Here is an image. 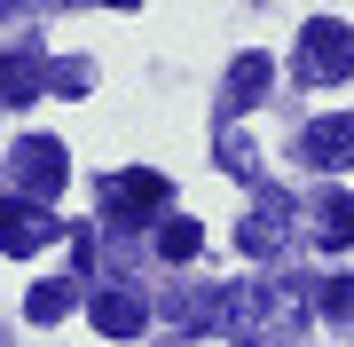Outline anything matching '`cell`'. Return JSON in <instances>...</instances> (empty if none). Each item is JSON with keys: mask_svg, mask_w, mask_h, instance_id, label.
Masks as SVG:
<instances>
[{"mask_svg": "<svg viewBox=\"0 0 354 347\" xmlns=\"http://www.w3.org/2000/svg\"><path fill=\"white\" fill-rule=\"evenodd\" d=\"M165 197H174L165 174H111V181H102V206H111V213H158Z\"/></svg>", "mask_w": 354, "mask_h": 347, "instance_id": "7", "label": "cell"}, {"mask_svg": "<svg viewBox=\"0 0 354 347\" xmlns=\"http://www.w3.org/2000/svg\"><path fill=\"white\" fill-rule=\"evenodd\" d=\"M354 71V32L339 24V16H315V24L299 32V79L307 87H330V79Z\"/></svg>", "mask_w": 354, "mask_h": 347, "instance_id": "1", "label": "cell"}, {"mask_svg": "<svg viewBox=\"0 0 354 347\" xmlns=\"http://www.w3.org/2000/svg\"><path fill=\"white\" fill-rule=\"evenodd\" d=\"M283 197H268V206H252V221H244V253H276L283 244Z\"/></svg>", "mask_w": 354, "mask_h": 347, "instance_id": "11", "label": "cell"}, {"mask_svg": "<svg viewBox=\"0 0 354 347\" xmlns=\"http://www.w3.org/2000/svg\"><path fill=\"white\" fill-rule=\"evenodd\" d=\"M205 253V229H197V221H158V260H174V269H181V260H197Z\"/></svg>", "mask_w": 354, "mask_h": 347, "instance_id": "12", "label": "cell"}, {"mask_svg": "<svg viewBox=\"0 0 354 347\" xmlns=\"http://www.w3.org/2000/svg\"><path fill=\"white\" fill-rule=\"evenodd\" d=\"M102 8H142V0H102Z\"/></svg>", "mask_w": 354, "mask_h": 347, "instance_id": "15", "label": "cell"}, {"mask_svg": "<svg viewBox=\"0 0 354 347\" xmlns=\"http://www.w3.org/2000/svg\"><path fill=\"white\" fill-rule=\"evenodd\" d=\"M315 308L346 323V316H354V276H330V284H315Z\"/></svg>", "mask_w": 354, "mask_h": 347, "instance_id": "14", "label": "cell"}, {"mask_svg": "<svg viewBox=\"0 0 354 347\" xmlns=\"http://www.w3.org/2000/svg\"><path fill=\"white\" fill-rule=\"evenodd\" d=\"M95 87V71L79 64V55H64V64H48V95H87Z\"/></svg>", "mask_w": 354, "mask_h": 347, "instance_id": "13", "label": "cell"}, {"mask_svg": "<svg viewBox=\"0 0 354 347\" xmlns=\"http://www.w3.org/2000/svg\"><path fill=\"white\" fill-rule=\"evenodd\" d=\"M55 229H64V221H55L48 206H39V197H0V253H39V244H55Z\"/></svg>", "mask_w": 354, "mask_h": 347, "instance_id": "3", "label": "cell"}, {"mask_svg": "<svg viewBox=\"0 0 354 347\" xmlns=\"http://www.w3.org/2000/svg\"><path fill=\"white\" fill-rule=\"evenodd\" d=\"M315 244H323V253H346V244H354V197L346 190H323L315 197Z\"/></svg>", "mask_w": 354, "mask_h": 347, "instance_id": "8", "label": "cell"}, {"mask_svg": "<svg viewBox=\"0 0 354 347\" xmlns=\"http://www.w3.org/2000/svg\"><path fill=\"white\" fill-rule=\"evenodd\" d=\"M268 79H276V64H268V55H236V64H228V79H221V111H228V118L252 111L260 95H268Z\"/></svg>", "mask_w": 354, "mask_h": 347, "instance_id": "6", "label": "cell"}, {"mask_svg": "<svg viewBox=\"0 0 354 347\" xmlns=\"http://www.w3.org/2000/svg\"><path fill=\"white\" fill-rule=\"evenodd\" d=\"M48 87V64H32V55H0V103H32V95Z\"/></svg>", "mask_w": 354, "mask_h": 347, "instance_id": "9", "label": "cell"}, {"mask_svg": "<svg viewBox=\"0 0 354 347\" xmlns=\"http://www.w3.org/2000/svg\"><path fill=\"white\" fill-rule=\"evenodd\" d=\"M299 158L307 166H354V111H339V118H315V127L299 134Z\"/></svg>", "mask_w": 354, "mask_h": 347, "instance_id": "4", "label": "cell"}, {"mask_svg": "<svg viewBox=\"0 0 354 347\" xmlns=\"http://www.w3.org/2000/svg\"><path fill=\"white\" fill-rule=\"evenodd\" d=\"M87 323L102 339H134L142 323H150V300H142V292H95L87 300Z\"/></svg>", "mask_w": 354, "mask_h": 347, "instance_id": "5", "label": "cell"}, {"mask_svg": "<svg viewBox=\"0 0 354 347\" xmlns=\"http://www.w3.org/2000/svg\"><path fill=\"white\" fill-rule=\"evenodd\" d=\"M8 166H16V197H39V206L71 181V158H64V142H55V134H24Z\"/></svg>", "mask_w": 354, "mask_h": 347, "instance_id": "2", "label": "cell"}, {"mask_svg": "<svg viewBox=\"0 0 354 347\" xmlns=\"http://www.w3.org/2000/svg\"><path fill=\"white\" fill-rule=\"evenodd\" d=\"M79 308V284H32V292H24V316L32 323H64Z\"/></svg>", "mask_w": 354, "mask_h": 347, "instance_id": "10", "label": "cell"}]
</instances>
